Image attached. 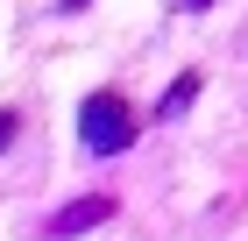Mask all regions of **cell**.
Returning a JSON list of instances; mask_svg holds the SVG:
<instances>
[{
    "instance_id": "obj_1",
    "label": "cell",
    "mask_w": 248,
    "mask_h": 241,
    "mask_svg": "<svg viewBox=\"0 0 248 241\" xmlns=\"http://www.w3.org/2000/svg\"><path fill=\"white\" fill-rule=\"evenodd\" d=\"M142 142V107L121 85H93L78 99V149L85 156H128Z\"/></svg>"
},
{
    "instance_id": "obj_2",
    "label": "cell",
    "mask_w": 248,
    "mask_h": 241,
    "mask_svg": "<svg viewBox=\"0 0 248 241\" xmlns=\"http://www.w3.org/2000/svg\"><path fill=\"white\" fill-rule=\"evenodd\" d=\"M114 213H121L114 192H78L71 206H57V220L43 227V241H71V234H85V227H107Z\"/></svg>"
},
{
    "instance_id": "obj_3",
    "label": "cell",
    "mask_w": 248,
    "mask_h": 241,
    "mask_svg": "<svg viewBox=\"0 0 248 241\" xmlns=\"http://www.w3.org/2000/svg\"><path fill=\"white\" fill-rule=\"evenodd\" d=\"M206 93V71H177L170 85H163V99L149 107V121H177V113H191V99Z\"/></svg>"
},
{
    "instance_id": "obj_4",
    "label": "cell",
    "mask_w": 248,
    "mask_h": 241,
    "mask_svg": "<svg viewBox=\"0 0 248 241\" xmlns=\"http://www.w3.org/2000/svg\"><path fill=\"white\" fill-rule=\"evenodd\" d=\"M21 128H29V121H21V107H0V156H15Z\"/></svg>"
},
{
    "instance_id": "obj_5",
    "label": "cell",
    "mask_w": 248,
    "mask_h": 241,
    "mask_svg": "<svg viewBox=\"0 0 248 241\" xmlns=\"http://www.w3.org/2000/svg\"><path fill=\"white\" fill-rule=\"evenodd\" d=\"M170 7H177V15H206L213 0H170Z\"/></svg>"
},
{
    "instance_id": "obj_6",
    "label": "cell",
    "mask_w": 248,
    "mask_h": 241,
    "mask_svg": "<svg viewBox=\"0 0 248 241\" xmlns=\"http://www.w3.org/2000/svg\"><path fill=\"white\" fill-rule=\"evenodd\" d=\"M85 7H93V0H57V15H85Z\"/></svg>"
}]
</instances>
